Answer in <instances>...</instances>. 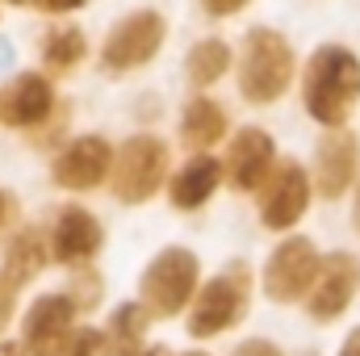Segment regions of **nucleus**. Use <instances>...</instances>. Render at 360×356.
<instances>
[{
	"label": "nucleus",
	"mask_w": 360,
	"mask_h": 356,
	"mask_svg": "<svg viewBox=\"0 0 360 356\" xmlns=\"http://www.w3.org/2000/svg\"><path fill=\"white\" fill-rule=\"evenodd\" d=\"M168 30H172L168 17H164L160 8H151V4L122 13V17L105 30L101 51H96V68H101V76H109V80H126V76L151 68V63L160 59V51L168 46Z\"/></svg>",
	"instance_id": "obj_3"
},
{
	"label": "nucleus",
	"mask_w": 360,
	"mask_h": 356,
	"mask_svg": "<svg viewBox=\"0 0 360 356\" xmlns=\"http://www.w3.org/2000/svg\"><path fill=\"white\" fill-rule=\"evenodd\" d=\"M21 285L0 268V331H4V323H8V314H13V293H17Z\"/></svg>",
	"instance_id": "obj_25"
},
{
	"label": "nucleus",
	"mask_w": 360,
	"mask_h": 356,
	"mask_svg": "<svg viewBox=\"0 0 360 356\" xmlns=\"http://www.w3.org/2000/svg\"><path fill=\"white\" fill-rule=\"evenodd\" d=\"M188 356H205V352H188Z\"/></svg>",
	"instance_id": "obj_34"
},
{
	"label": "nucleus",
	"mask_w": 360,
	"mask_h": 356,
	"mask_svg": "<svg viewBox=\"0 0 360 356\" xmlns=\"http://www.w3.org/2000/svg\"><path fill=\"white\" fill-rule=\"evenodd\" d=\"M13 68H17V42L8 34H0V80H8Z\"/></svg>",
	"instance_id": "obj_26"
},
{
	"label": "nucleus",
	"mask_w": 360,
	"mask_h": 356,
	"mask_svg": "<svg viewBox=\"0 0 360 356\" xmlns=\"http://www.w3.org/2000/svg\"><path fill=\"white\" fill-rule=\"evenodd\" d=\"M340 356H360V327H352V331H348V340L340 344Z\"/></svg>",
	"instance_id": "obj_29"
},
{
	"label": "nucleus",
	"mask_w": 360,
	"mask_h": 356,
	"mask_svg": "<svg viewBox=\"0 0 360 356\" xmlns=\"http://www.w3.org/2000/svg\"><path fill=\"white\" fill-rule=\"evenodd\" d=\"M297 101L302 113L319 126H352L360 113V51L348 42H319L297 72Z\"/></svg>",
	"instance_id": "obj_1"
},
{
	"label": "nucleus",
	"mask_w": 360,
	"mask_h": 356,
	"mask_svg": "<svg viewBox=\"0 0 360 356\" xmlns=\"http://www.w3.org/2000/svg\"><path fill=\"white\" fill-rule=\"evenodd\" d=\"M4 4H13V8H25V0H4Z\"/></svg>",
	"instance_id": "obj_33"
},
{
	"label": "nucleus",
	"mask_w": 360,
	"mask_h": 356,
	"mask_svg": "<svg viewBox=\"0 0 360 356\" xmlns=\"http://www.w3.org/2000/svg\"><path fill=\"white\" fill-rule=\"evenodd\" d=\"M256 214H260V227L272 235H289L306 214H310V201H314V180L310 168L293 155H281L276 168L269 172V180L256 189Z\"/></svg>",
	"instance_id": "obj_7"
},
{
	"label": "nucleus",
	"mask_w": 360,
	"mask_h": 356,
	"mask_svg": "<svg viewBox=\"0 0 360 356\" xmlns=\"http://www.w3.org/2000/svg\"><path fill=\"white\" fill-rule=\"evenodd\" d=\"M360 293V256L356 252H331L306 293V310L314 323H335Z\"/></svg>",
	"instance_id": "obj_13"
},
{
	"label": "nucleus",
	"mask_w": 360,
	"mask_h": 356,
	"mask_svg": "<svg viewBox=\"0 0 360 356\" xmlns=\"http://www.w3.org/2000/svg\"><path fill=\"white\" fill-rule=\"evenodd\" d=\"M59 117V92L51 72H17L0 89V126L13 130H42Z\"/></svg>",
	"instance_id": "obj_10"
},
{
	"label": "nucleus",
	"mask_w": 360,
	"mask_h": 356,
	"mask_svg": "<svg viewBox=\"0 0 360 356\" xmlns=\"http://www.w3.org/2000/svg\"><path fill=\"white\" fill-rule=\"evenodd\" d=\"M105 248V227L84 205H63L51 227V256L68 268H84Z\"/></svg>",
	"instance_id": "obj_15"
},
{
	"label": "nucleus",
	"mask_w": 360,
	"mask_h": 356,
	"mask_svg": "<svg viewBox=\"0 0 360 356\" xmlns=\"http://www.w3.org/2000/svg\"><path fill=\"white\" fill-rule=\"evenodd\" d=\"M297 46L276 25H252L235 46V89L252 109H272L297 89Z\"/></svg>",
	"instance_id": "obj_2"
},
{
	"label": "nucleus",
	"mask_w": 360,
	"mask_h": 356,
	"mask_svg": "<svg viewBox=\"0 0 360 356\" xmlns=\"http://www.w3.org/2000/svg\"><path fill=\"white\" fill-rule=\"evenodd\" d=\"M113 151H117V147H113L105 134H80V139H72V143L55 155V164H51L55 189H63V193H92V189L109 184Z\"/></svg>",
	"instance_id": "obj_12"
},
{
	"label": "nucleus",
	"mask_w": 360,
	"mask_h": 356,
	"mask_svg": "<svg viewBox=\"0 0 360 356\" xmlns=\"http://www.w3.org/2000/svg\"><path fill=\"white\" fill-rule=\"evenodd\" d=\"M323 268V252L314 248L310 235H285L264 260L260 272V285H264V298L276 306H289V302H302L314 285Z\"/></svg>",
	"instance_id": "obj_8"
},
{
	"label": "nucleus",
	"mask_w": 360,
	"mask_h": 356,
	"mask_svg": "<svg viewBox=\"0 0 360 356\" xmlns=\"http://www.w3.org/2000/svg\"><path fill=\"white\" fill-rule=\"evenodd\" d=\"M248 310H252V268L243 260H235L193 293V302H188V336L214 340V336L231 331L235 323H243Z\"/></svg>",
	"instance_id": "obj_5"
},
{
	"label": "nucleus",
	"mask_w": 360,
	"mask_h": 356,
	"mask_svg": "<svg viewBox=\"0 0 360 356\" xmlns=\"http://www.w3.org/2000/svg\"><path fill=\"white\" fill-rule=\"evenodd\" d=\"M143 356H172V352H168V348H147Z\"/></svg>",
	"instance_id": "obj_32"
},
{
	"label": "nucleus",
	"mask_w": 360,
	"mask_h": 356,
	"mask_svg": "<svg viewBox=\"0 0 360 356\" xmlns=\"http://www.w3.org/2000/svg\"><path fill=\"white\" fill-rule=\"evenodd\" d=\"M226 134H231V117H226L222 101L210 96V92H193L180 109V143L188 151H210Z\"/></svg>",
	"instance_id": "obj_17"
},
{
	"label": "nucleus",
	"mask_w": 360,
	"mask_h": 356,
	"mask_svg": "<svg viewBox=\"0 0 360 356\" xmlns=\"http://www.w3.org/2000/svg\"><path fill=\"white\" fill-rule=\"evenodd\" d=\"M25 8H34V13H42V17H51V21H59V17L84 13V8H89V0H25Z\"/></svg>",
	"instance_id": "obj_23"
},
{
	"label": "nucleus",
	"mask_w": 360,
	"mask_h": 356,
	"mask_svg": "<svg viewBox=\"0 0 360 356\" xmlns=\"http://www.w3.org/2000/svg\"><path fill=\"white\" fill-rule=\"evenodd\" d=\"M281 151H276V139L264 126H239L226 134V155H222V172L231 180L235 193H256L269 172L276 168Z\"/></svg>",
	"instance_id": "obj_11"
},
{
	"label": "nucleus",
	"mask_w": 360,
	"mask_h": 356,
	"mask_svg": "<svg viewBox=\"0 0 360 356\" xmlns=\"http://www.w3.org/2000/svg\"><path fill=\"white\" fill-rule=\"evenodd\" d=\"M172 177V147L160 134H130L117 151H113V172L109 189L122 205H147L164 180Z\"/></svg>",
	"instance_id": "obj_4"
},
{
	"label": "nucleus",
	"mask_w": 360,
	"mask_h": 356,
	"mask_svg": "<svg viewBox=\"0 0 360 356\" xmlns=\"http://www.w3.org/2000/svg\"><path fill=\"white\" fill-rule=\"evenodd\" d=\"M256 0H197V8L210 17V21H235L252 8Z\"/></svg>",
	"instance_id": "obj_22"
},
{
	"label": "nucleus",
	"mask_w": 360,
	"mask_h": 356,
	"mask_svg": "<svg viewBox=\"0 0 360 356\" xmlns=\"http://www.w3.org/2000/svg\"><path fill=\"white\" fill-rule=\"evenodd\" d=\"M226 180L222 172V160H214L210 151H193L176 172L168 177V201L176 205L180 214H193V210H205L210 197L218 193V184Z\"/></svg>",
	"instance_id": "obj_16"
},
{
	"label": "nucleus",
	"mask_w": 360,
	"mask_h": 356,
	"mask_svg": "<svg viewBox=\"0 0 360 356\" xmlns=\"http://www.w3.org/2000/svg\"><path fill=\"white\" fill-rule=\"evenodd\" d=\"M352 227H356V235H360V184L352 189Z\"/></svg>",
	"instance_id": "obj_31"
},
{
	"label": "nucleus",
	"mask_w": 360,
	"mask_h": 356,
	"mask_svg": "<svg viewBox=\"0 0 360 356\" xmlns=\"http://www.w3.org/2000/svg\"><path fill=\"white\" fill-rule=\"evenodd\" d=\"M13 222H17V197H13V193L0 184V235H4Z\"/></svg>",
	"instance_id": "obj_27"
},
{
	"label": "nucleus",
	"mask_w": 360,
	"mask_h": 356,
	"mask_svg": "<svg viewBox=\"0 0 360 356\" xmlns=\"http://www.w3.org/2000/svg\"><path fill=\"white\" fill-rule=\"evenodd\" d=\"M101 344H105L101 331H76L72 344L63 348V356H101Z\"/></svg>",
	"instance_id": "obj_24"
},
{
	"label": "nucleus",
	"mask_w": 360,
	"mask_h": 356,
	"mask_svg": "<svg viewBox=\"0 0 360 356\" xmlns=\"http://www.w3.org/2000/svg\"><path fill=\"white\" fill-rule=\"evenodd\" d=\"M76 298L72 293H42L30 302L25 314V348L30 356H63L72 344V323H76Z\"/></svg>",
	"instance_id": "obj_14"
},
{
	"label": "nucleus",
	"mask_w": 360,
	"mask_h": 356,
	"mask_svg": "<svg viewBox=\"0 0 360 356\" xmlns=\"http://www.w3.org/2000/svg\"><path fill=\"white\" fill-rule=\"evenodd\" d=\"M46 256H51V243H46L38 231H17V235L8 239V252H4V272H8L17 285H25V281H34V276L42 272Z\"/></svg>",
	"instance_id": "obj_20"
},
{
	"label": "nucleus",
	"mask_w": 360,
	"mask_h": 356,
	"mask_svg": "<svg viewBox=\"0 0 360 356\" xmlns=\"http://www.w3.org/2000/svg\"><path fill=\"white\" fill-rule=\"evenodd\" d=\"M0 356H25V344H17V340H0Z\"/></svg>",
	"instance_id": "obj_30"
},
{
	"label": "nucleus",
	"mask_w": 360,
	"mask_h": 356,
	"mask_svg": "<svg viewBox=\"0 0 360 356\" xmlns=\"http://www.w3.org/2000/svg\"><path fill=\"white\" fill-rule=\"evenodd\" d=\"M310 180H314V197L323 201H340L360 184V134L352 126H331L319 134Z\"/></svg>",
	"instance_id": "obj_9"
},
{
	"label": "nucleus",
	"mask_w": 360,
	"mask_h": 356,
	"mask_svg": "<svg viewBox=\"0 0 360 356\" xmlns=\"http://www.w3.org/2000/svg\"><path fill=\"white\" fill-rule=\"evenodd\" d=\"M184 80L193 92H210L214 84H222L231 72H235V46L218 34H205L197 42H188L184 51Z\"/></svg>",
	"instance_id": "obj_18"
},
{
	"label": "nucleus",
	"mask_w": 360,
	"mask_h": 356,
	"mask_svg": "<svg viewBox=\"0 0 360 356\" xmlns=\"http://www.w3.org/2000/svg\"><path fill=\"white\" fill-rule=\"evenodd\" d=\"M155 314L143 306V302H126V306H117L113 310V319H109V336H113V344H117V352H134L139 348V340L147 336V323H151Z\"/></svg>",
	"instance_id": "obj_21"
},
{
	"label": "nucleus",
	"mask_w": 360,
	"mask_h": 356,
	"mask_svg": "<svg viewBox=\"0 0 360 356\" xmlns=\"http://www.w3.org/2000/svg\"><path fill=\"white\" fill-rule=\"evenodd\" d=\"M197 276H201L197 252H188V248H164V252L151 256V265L143 268L139 302L155 319H176L180 310L193 302V293H197Z\"/></svg>",
	"instance_id": "obj_6"
},
{
	"label": "nucleus",
	"mask_w": 360,
	"mask_h": 356,
	"mask_svg": "<svg viewBox=\"0 0 360 356\" xmlns=\"http://www.w3.org/2000/svg\"><path fill=\"white\" fill-rule=\"evenodd\" d=\"M231 356H285L276 344H269V340H248V344H239Z\"/></svg>",
	"instance_id": "obj_28"
},
{
	"label": "nucleus",
	"mask_w": 360,
	"mask_h": 356,
	"mask_svg": "<svg viewBox=\"0 0 360 356\" xmlns=\"http://www.w3.org/2000/svg\"><path fill=\"white\" fill-rule=\"evenodd\" d=\"M38 55H42V68H46L51 76H72V72H80L84 59H89V34H84L76 21H63V17H59L55 25H46Z\"/></svg>",
	"instance_id": "obj_19"
}]
</instances>
